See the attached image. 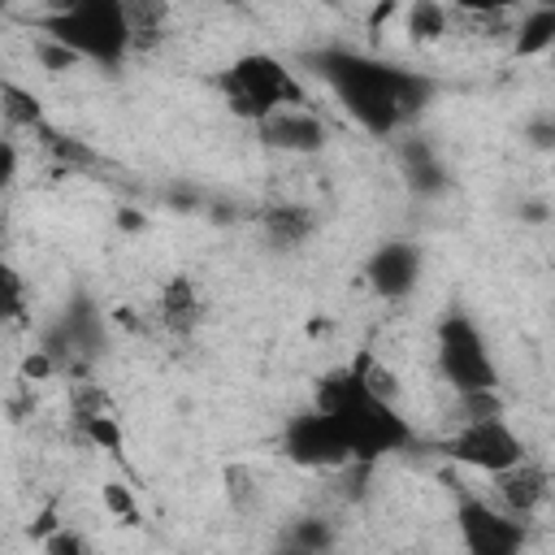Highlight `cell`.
<instances>
[{
  "label": "cell",
  "instance_id": "1",
  "mask_svg": "<svg viewBox=\"0 0 555 555\" xmlns=\"http://www.w3.org/2000/svg\"><path fill=\"white\" fill-rule=\"evenodd\" d=\"M308 65L338 95L347 117L373 139L395 134L438 91V82L429 74L403 69L395 61H382V56H369L356 48H317V52H308Z\"/></svg>",
  "mask_w": 555,
  "mask_h": 555
},
{
  "label": "cell",
  "instance_id": "2",
  "mask_svg": "<svg viewBox=\"0 0 555 555\" xmlns=\"http://www.w3.org/2000/svg\"><path fill=\"white\" fill-rule=\"evenodd\" d=\"M312 408L334 421V429H338L343 442H347L351 464H360V468L377 464L382 455L408 451L412 438H416V429H412V421L399 412V403H386V399H377V395L364 386L356 360H351L347 369H334V373L317 386Z\"/></svg>",
  "mask_w": 555,
  "mask_h": 555
},
{
  "label": "cell",
  "instance_id": "3",
  "mask_svg": "<svg viewBox=\"0 0 555 555\" xmlns=\"http://www.w3.org/2000/svg\"><path fill=\"white\" fill-rule=\"evenodd\" d=\"M39 35L65 43L78 61H95L117 69L130 56V22H126V4L121 0H65L52 4L39 22Z\"/></svg>",
  "mask_w": 555,
  "mask_h": 555
},
{
  "label": "cell",
  "instance_id": "4",
  "mask_svg": "<svg viewBox=\"0 0 555 555\" xmlns=\"http://www.w3.org/2000/svg\"><path fill=\"white\" fill-rule=\"evenodd\" d=\"M212 87L225 95V108L251 126H260L278 108H308V87L295 78V69L273 52H243L234 56Z\"/></svg>",
  "mask_w": 555,
  "mask_h": 555
},
{
  "label": "cell",
  "instance_id": "5",
  "mask_svg": "<svg viewBox=\"0 0 555 555\" xmlns=\"http://www.w3.org/2000/svg\"><path fill=\"white\" fill-rule=\"evenodd\" d=\"M434 351H438V369H442V377H447V386H451L455 395H468V390H499V364H494L490 343H486V334L477 330L473 317L447 312V317L438 321Z\"/></svg>",
  "mask_w": 555,
  "mask_h": 555
},
{
  "label": "cell",
  "instance_id": "6",
  "mask_svg": "<svg viewBox=\"0 0 555 555\" xmlns=\"http://www.w3.org/2000/svg\"><path fill=\"white\" fill-rule=\"evenodd\" d=\"M438 451L451 460V464H464V468H477L486 477L520 464L529 451H525V438L499 416V421H473V425H455Z\"/></svg>",
  "mask_w": 555,
  "mask_h": 555
},
{
  "label": "cell",
  "instance_id": "7",
  "mask_svg": "<svg viewBox=\"0 0 555 555\" xmlns=\"http://www.w3.org/2000/svg\"><path fill=\"white\" fill-rule=\"evenodd\" d=\"M455 529H460L464 555H525L529 546V520H516L477 494H460Z\"/></svg>",
  "mask_w": 555,
  "mask_h": 555
},
{
  "label": "cell",
  "instance_id": "8",
  "mask_svg": "<svg viewBox=\"0 0 555 555\" xmlns=\"http://www.w3.org/2000/svg\"><path fill=\"white\" fill-rule=\"evenodd\" d=\"M282 455L299 468H312V473H334V468H347L351 455H347V442L343 434L334 429V421L317 408H304L295 412L286 425H282Z\"/></svg>",
  "mask_w": 555,
  "mask_h": 555
},
{
  "label": "cell",
  "instance_id": "9",
  "mask_svg": "<svg viewBox=\"0 0 555 555\" xmlns=\"http://www.w3.org/2000/svg\"><path fill=\"white\" fill-rule=\"evenodd\" d=\"M416 278H421V247H412L403 238L382 243L364 264V282L382 299H408L416 291Z\"/></svg>",
  "mask_w": 555,
  "mask_h": 555
},
{
  "label": "cell",
  "instance_id": "10",
  "mask_svg": "<svg viewBox=\"0 0 555 555\" xmlns=\"http://www.w3.org/2000/svg\"><path fill=\"white\" fill-rule=\"evenodd\" d=\"M490 481H494L499 507H503L507 516H516V520L538 516L542 503H546V494H551V473H546V464H538V460H529V455H525L520 464L494 473Z\"/></svg>",
  "mask_w": 555,
  "mask_h": 555
},
{
  "label": "cell",
  "instance_id": "11",
  "mask_svg": "<svg viewBox=\"0 0 555 555\" xmlns=\"http://www.w3.org/2000/svg\"><path fill=\"white\" fill-rule=\"evenodd\" d=\"M260 143L278 147V152H295V156H312L325 147L330 126L312 113V108H278L256 126Z\"/></svg>",
  "mask_w": 555,
  "mask_h": 555
},
{
  "label": "cell",
  "instance_id": "12",
  "mask_svg": "<svg viewBox=\"0 0 555 555\" xmlns=\"http://www.w3.org/2000/svg\"><path fill=\"white\" fill-rule=\"evenodd\" d=\"M208 308H204V295L195 286V278L186 273H173L165 286H160V299H156V321L173 334V338H191L199 325H204Z\"/></svg>",
  "mask_w": 555,
  "mask_h": 555
},
{
  "label": "cell",
  "instance_id": "13",
  "mask_svg": "<svg viewBox=\"0 0 555 555\" xmlns=\"http://www.w3.org/2000/svg\"><path fill=\"white\" fill-rule=\"evenodd\" d=\"M260 230L278 251H295L317 234V217L308 204H269L260 208Z\"/></svg>",
  "mask_w": 555,
  "mask_h": 555
},
{
  "label": "cell",
  "instance_id": "14",
  "mask_svg": "<svg viewBox=\"0 0 555 555\" xmlns=\"http://www.w3.org/2000/svg\"><path fill=\"white\" fill-rule=\"evenodd\" d=\"M551 43H555V9L551 4L520 9L516 26H512V52L520 61H529V56H542Z\"/></svg>",
  "mask_w": 555,
  "mask_h": 555
},
{
  "label": "cell",
  "instance_id": "15",
  "mask_svg": "<svg viewBox=\"0 0 555 555\" xmlns=\"http://www.w3.org/2000/svg\"><path fill=\"white\" fill-rule=\"evenodd\" d=\"M130 22V52H152L169 35V4L160 0H121Z\"/></svg>",
  "mask_w": 555,
  "mask_h": 555
},
{
  "label": "cell",
  "instance_id": "16",
  "mask_svg": "<svg viewBox=\"0 0 555 555\" xmlns=\"http://www.w3.org/2000/svg\"><path fill=\"white\" fill-rule=\"evenodd\" d=\"M39 134H43V147H48V156L56 160L61 173H78V169H95V165H100V152H95L91 143L65 134V130H52L48 121L39 126Z\"/></svg>",
  "mask_w": 555,
  "mask_h": 555
},
{
  "label": "cell",
  "instance_id": "17",
  "mask_svg": "<svg viewBox=\"0 0 555 555\" xmlns=\"http://www.w3.org/2000/svg\"><path fill=\"white\" fill-rule=\"evenodd\" d=\"M74 421V438L95 447V451H108V455H121L126 451V434H121V421L117 412H95V416H69Z\"/></svg>",
  "mask_w": 555,
  "mask_h": 555
},
{
  "label": "cell",
  "instance_id": "18",
  "mask_svg": "<svg viewBox=\"0 0 555 555\" xmlns=\"http://www.w3.org/2000/svg\"><path fill=\"white\" fill-rule=\"evenodd\" d=\"M0 113H4V121L17 126V130H39V126H43V104H39V95L26 91V87H17V82H9V78H0Z\"/></svg>",
  "mask_w": 555,
  "mask_h": 555
},
{
  "label": "cell",
  "instance_id": "19",
  "mask_svg": "<svg viewBox=\"0 0 555 555\" xmlns=\"http://www.w3.org/2000/svg\"><path fill=\"white\" fill-rule=\"evenodd\" d=\"M403 173L421 195H438L447 186V173L425 143H403Z\"/></svg>",
  "mask_w": 555,
  "mask_h": 555
},
{
  "label": "cell",
  "instance_id": "20",
  "mask_svg": "<svg viewBox=\"0 0 555 555\" xmlns=\"http://www.w3.org/2000/svg\"><path fill=\"white\" fill-rule=\"evenodd\" d=\"M451 30V9L447 4H434V0H416L408 9V35L416 43H429V39H442Z\"/></svg>",
  "mask_w": 555,
  "mask_h": 555
},
{
  "label": "cell",
  "instance_id": "21",
  "mask_svg": "<svg viewBox=\"0 0 555 555\" xmlns=\"http://www.w3.org/2000/svg\"><path fill=\"white\" fill-rule=\"evenodd\" d=\"M286 546L308 551V555H330V546H334V525L321 520V516H299V520L286 529Z\"/></svg>",
  "mask_w": 555,
  "mask_h": 555
},
{
  "label": "cell",
  "instance_id": "22",
  "mask_svg": "<svg viewBox=\"0 0 555 555\" xmlns=\"http://www.w3.org/2000/svg\"><path fill=\"white\" fill-rule=\"evenodd\" d=\"M503 395L499 390H468L455 395V425H473V421H499L503 416Z\"/></svg>",
  "mask_w": 555,
  "mask_h": 555
},
{
  "label": "cell",
  "instance_id": "23",
  "mask_svg": "<svg viewBox=\"0 0 555 555\" xmlns=\"http://www.w3.org/2000/svg\"><path fill=\"white\" fill-rule=\"evenodd\" d=\"M22 317H26V282L13 264L0 260V325L22 321Z\"/></svg>",
  "mask_w": 555,
  "mask_h": 555
},
{
  "label": "cell",
  "instance_id": "24",
  "mask_svg": "<svg viewBox=\"0 0 555 555\" xmlns=\"http://www.w3.org/2000/svg\"><path fill=\"white\" fill-rule=\"evenodd\" d=\"M100 503H104V512L117 516L121 525H139V520H143L139 499H134L130 486H121V481H104V486H100Z\"/></svg>",
  "mask_w": 555,
  "mask_h": 555
},
{
  "label": "cell",
  "instance_id": "25",
  "mask_svg": "<svg viewBox=\"0 0 555 555\" xmlns=\"http://www.w3.org/2000/svg\"><path fill=\"white\" fill-rule=\"evenodd\" d=\"M30 52H35V61L48 69V74H65V69H74V65H82L65 43H56V39H48V35H35V43H30Z\"/></svg>",
  "mask_w": 555,
  "mask_h": 555
},
{
  "label": "cell",
  "instance_id": "26",
  "mask_svg": "<svg viewBox=\"0 0 555 555\" xmlns=\"http://www.w3.org/2000/svg\"><path fill=\"white\" fill-rule=\"evenodd\" d=\"M225 490H230V503L234 507H243V512H251L256 507V473L251 468H243V464H230L225 468Z\"/></svg>",
  "mask_w": 555,
  "mask_h": 555
},
{
  "label": "cell",
  "instance_id": "27",
  "mask_svg": "<svg viewBox=\"0 0 555 555\" xmlns=\"http://www.w3.org/2000/svg\"><path fill=\"white\" fill-rule=\"evenodd\" d=\"M39 546H43V555H87L82 533H78V529H69V525H61L56 533H48Z\"/></svg>",
  "mask_w": 555,
  "mask_h": 555
},
{
  "label": "cell",
  "instance_id": "28",
  "mask_svg": "<svg viewBox=\"0 0 555 555\" xmlns=\"http://www.w3.org/2000/svg\"><path fill=\"white\" fill-rule=\"evenodd\" d=\"M52 373H61V369H56V360H52L43 347H35V351L22 356V377H26V382H48Z\"/></svg>",
  "mask_w": 555,
  "mask_h": 555
},
{
  "label": "cell",
  "instance_id": "29",
  "mask_svg": "<svg viewBox=\"0 0 555 555\" xmlns=\"http://www.w3.org/2000/svg\"><path fill=\"white\" fill-rule=\"evenodd\" d=\"M56 529H61V520H56V507H43V512L30 520V529H26V533H30L35 542H43V538H48V533H56Z\"/></svg>",
  "mask_w": 555,
  "mask_h": 555
},
{
  "label": "cell",
  "instance_id": "30",
  "mask_svg": "<svg viewBox=\"0 0 555 555\" xmlns=\"http://www.w3.org/2000/svg\"><path fill=\"white\" fill-rule=\"evenodd\" d=\"M13 173H17V147L13 139H0V191L13 182Z\"/></svg>",
  "mask_w": 555,
  "mask_h": 555
},
{
  "label": "cell",
  "instance_id": "31",
  "mask_svg": "<svg viewBox=\"0 0 555 555\" xmlns=\"http://www.w3.org/2000/svg\"><path fill=\"white\" fill-rule=\"evenodd\" d=\"M117 230H121V234H143V230H147V217H143L139 208H121V212H117Z\"/></svg>",
  "mask_w": 555,
  "mask_h": 555
},
{
  "label": "cell",
  "instance_id": "32",
  "mask_svg": "<svg viewBox=\"0 0 555 555\" xmlns=\"http://www.w3.org/2000/svg\"><path fill=\"white\" fill-rule=\"evenodd\" d=\"M551 139H555V126H551V117H538V121L529 126V143H533V147H551Z\"/></svg>",
  "mask_w": 555,
  "mask_h": 555
},
{
  "label": "cell",
  "instance_id": "33",
  "mask_svg": "<svg viewBox=\"0 0 555 555\" xmlns=\"http://www.w3.org/2000/svg\"><path fill=\"white\" fill-rule=\"evenodd\" d=\"M390 13H399V4H377V9L369 13V30H377V26H382Z\"/></svg>",
  "mask_w": 555,
  "mask_h": 555
},
{
  "label": "cell",
  "instance_id": "34",
  "mask_svg": "<svg viewBox=\"0 0 555 555\" xmlns=\"http://www.w3.org/2000/svg\"><path fill=\"white\" fill-rule=\"evenodd\" d=\"M525 217H529V221H546V204H538V199L525 204Z\"/></svg>",
  "mask_w": 555,
  "mask_h": 555
},
{
  "label": "cell",
  "instance_id": "35",
  "mask_svg": "<svg viewBox=\"0 0 555 555\" xmlns=\"http://www.w3.org/2000/svg\"><path fill=\"white\" fill-rule=\"evenodd\" d=\"M273 555H308V551H295V546H282V551H273Z\"/></svg>",
  "mask_w": 555,
  "mask_h": 555
}]
</instances>
